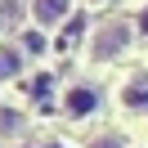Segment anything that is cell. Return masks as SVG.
I'll list each match as a JSON object with an SVG mask.
<instances>
[{"mask_svg":"<svg viewBox=\"0 0 148 148\" xmlns=\"http://www.w3.org/2000/svg\"><path fill=\"white\" fill-rule=\"evenodd\" d=\"M103 108V90L94 81H72L63 90V112L72 121H85V117H94V112Z\"/></svg>","mask_w":148,"mask_h":148,"instance_id":"obj_1","label":"cell"},{"mask_svg":"<svg viewBox=\"0 0 148 148\" xmlns=\"http://www.w3.org/2000/svg\"><path fill=\"white\" fill-rule=\"evenodd\" d=\"M126 36H130V27H126L121 18L103 23V27L94 32V40H90V54H94V58H117L121 45H126Z\"/></svg>","mask_w":148,"mask_h":148,"instance_id":"obj_2","label":"cell"},{"mask_svg":"<svg viewBox=\"0 0 148 148\" xmlns=\"http://www.w3.org/2000/svg\"><path fill=\"white\" fill-rule=\"evenodd\" d=\"M72 5L76 0H32V18H36L40 32H49V27H58V23L72 14Z\"/></svg>","mask_w":148,"mask_h":148,"instance_id":"obj_3","label":"cell"},{"mask_svg":"<svg viewBox=\"0 0 148 148\" xmlns=\"http://www.w3.org/2000/svg\"><path fill=\"white\" fill-rule=\"evenodd\" d=\"M121 108H130V112L148 108V72H135L126 85H121Z\"/></svg>","mask_w":148,"mask_h":148,"instance_id":"obj_4","label":"cell"},{"mask_svg":"<svg viewBox=\"0 0 148 148\" xmlns=\"http://www.w3.org/2000/svg\"><path fill=\"white\" fill-rule=\"evenodd\" d=\"M18 67H23V54H18V49H0V81L18 76Z\"/></svg>","mask_w":148,"mask_h":148,"instance_id":"obj_5","label":"cell"},{"mask_svg":"<svg viewBox=\"0 0 148 148\" xmlns=\"http://www.w3.org/2000/svg\"><path fill=\"white\" fill-rule=\"evenodd\" d=\"M18 45L27 49L32 58H36V54H45V32H40V27H32V32H23V36H18Z\"/></svg>","mask_w":148,"mask_h":148,"instance_id":"obj_6","label":"cell"},{"mask_svg":"<svg viewBox=\"0 0 148 148\" xmlns=\"http://www.w3.org/2000/svg\"><path fill=\"white\" fill-rule=\"evenodd\" d=\"M85 148H126V144H121V135H99V139H90Z\"/></svg>","mask_w":148,"mask_h":148,"instance_id":"obj_7","label":"cell"},{"mask_svg":"<svg viewBox=\"0 0 148 148\" xmlns=\"http://www.w3.org/2000/svg\"><path fill=\"white\" fill-rule=\"evenodd\" d=\"M135 27H139V36L148 40V5H144V9H139V18H135Z\"/></svg>","mask_w":148,"mask_h":148,"instance_id":"obj_8","label":"cell"}]
</instances>
